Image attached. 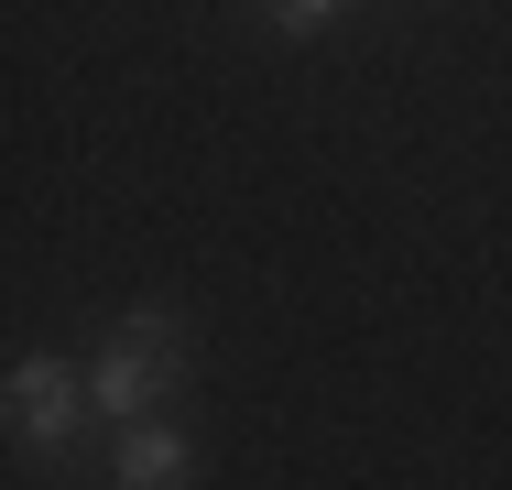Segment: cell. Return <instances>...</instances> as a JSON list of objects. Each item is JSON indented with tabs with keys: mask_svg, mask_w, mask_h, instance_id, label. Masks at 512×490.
<instances>
[{
	"mask_svg": "<svg viewBox=\"0 0 512 490\" xmlns=\"http://www.w3.org/2000/svg\"><path fill=\"white\" fill-rule=\"evenodd\" d=\"M273 22L284 33H316V22H338V0H273Z\"/></svg>",
	"mask_w": 512,
	"mask_h": 490,
	"instance_id": "277c9868",
	"label": "cell"
},
{
	"mask_svg": "<svg viewBox=\"0 0 512 490\" xmlns=\"http://www.w3.org/2000/svg\"><path fill=\"white\" fill-rule=\"evenodd\" d=\"M120 490H186V436L175 425H120Z\"/></svg>",
	"mask_w": 512,
	"mask_h": 490,
	"instance_id": "3957f363",
	"label": "cell"
},
{
	"mask_svg": "<svg viewBox=\"0 0 512 490\" xmlns=\"http://www.w3.org/2000/svg\"><path fill=\"white\" fill-rule=\"evenodd\" d=\"M164 382H175V305H131L120 338L99 349V371H88V392H99V414L142 425V414L164 403Z\"/></svg>",
	"mask_w": 512,
	"mask_h": 490,
	"instance_id": "6da1fadb",
	"label": "cell"
},
{
	"mask_svg": "<svg viewBox=\"0 0 512 490\" xmlns=\"http://www.w3.org/2000/svg\"><path fill=\"white\" fill-rule=\"evenodd\" d=\"M88 403H99L88 371H66V360H22V371H11V436H22V447H66V436L88 425Z\"/></svg>",
	"mask_w": 512,
	"mask_h": 490,
	"instance_id": "7a4b0ae2",
	"label": "cell"
}]
</instances>
